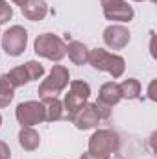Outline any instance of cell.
Instances as JSON below:
<instances>
[{"label":"cell","instance_id":"1","mask_svg":"<svg viewBox=\"0 0 157 159\" xmlns=\"http://www.w3.org/2000/svg\"><path fill=\"white\" fill-rule=\"evenodd\" d=\"M89 96H91V87L87 81H83V80L70 81V89L63 100V119L72 122L74 117L78 115V111L87 104Z\"/></svg>","mask_w":157,"mask_h":159},{"label":"cell","instance_id":"2","mask_svg":"<svg viewBox=\"0 0 157 159\" xmlns=\"http://www.w3.org/2000/svg\"><path fill=\"white\" fill-rule=\"evenodd\" d=\"M89 63L96 69V70H102V72H109L115 80H118L124 70H126V61L122 56L118 54H111L104 48H94V50H89Z\"/></svg>","mask_w":157,"mask_h":159},{"label":"cell","instance_id":"3","mask_svg":"<svg viewBox=\"0 0 157 159\" xmlns=\"http://www.w3.org/2000/svg\"><path fill=\"white\" fill-rule=\"evenodd\" d=\"M120 148V137L111 129H98L89 139V154L102 159H109Z\"/></svg>","mask_w":157,"mask_h":159},{"label":"cell","instance_id":"4","mask_svg":"<svg viewBox=\"0 0 157 159\" xmlns=\"http://www.w3.org/2000/svg\"><path fill=\"white\" fill-rule=\"evenodd\" d=\"M69 69L63 67V65H54L50 74L46 76V80H43V83L39 85V96L43 98H56L57 94H61L65 91V87L69 85Z\"/></svg>","mask_w":157,"mask_h":159},{"label":"cell","instance_id":"5","mask_svg":"<svg viewBox=\"0 0 157 159\" xmlns=\"http://www.w3.org/2000/svg\"><path fill=\"white\" fill-rule=\"evenodd\" d=\"M34 50L41 57H46L50 61L59 63L65 56H67V44L63 43L61 37L54 35V34H43L37 35V39L34 43Z\"/></svg>","mask_w":157,"mask_h":159},{"label":"cell","instance_id":"6","mask_svg":"<svg viewBox=\"0 0 157 159\" xmlns=\"http://www.w3.org/2000/svg\"><path fill=\"white\" fill-rule=\"evenodd\" d=\"M26 44H28V32L19 24L7 28L2 35V48L7 56H13V57L20 56L26 50Z\"/></svg>","mask_w":157,"mask_h":159},{"label":"cell","instance_id":"7","mask_svg":"<svg viewBox=\"0 0 157 159\" xmlns=\"http://www.w3.org/2000/svg\"><path fill=\"white\" fill-rule=\"evenodd\" d=\"M15 117L19 120V124L24 128H32L35 124H41L44 120V106L43 102H37V100H28V102H22L17 106L15 109Z\"/></svg>","mask_w":157,"mask_h":159},{"label":"cell","instance_id":"8","mask_svg":"<svg viewBox=\"0 0 157 159\" xmlns=\"http://www.w3.org/2000/svg\"><path fill=\"white\" fill-rule=\"evenodd\" d=\"M104 17L107 20H117V22H129L133 19V7L126 0H100Z\"/></svg>","mask_w":157,"mask_h":159},{"label":"cell","instance_id":"9","mask_svg":"<svg viewBox=\"0 0 157 159\" xmlns=\"http://www.w3.org/2000/svg\"><path fill=\"white\" fill-rule=\"evenodd\" d=\"M104 43L111 50H122L129 43V30L122 24H111L104 30Z\"/></svg>","mask_w":157,"mask_h":159},{"label":"cell","instance_id":"10","mask_svg":"<svg viewBox=\"0 0 157 159\" xmlns=\"http://www.w3.org/2000/svg\"><path fill=\"white\" fill-rule=\"evenodd\" d=\"M100 115H98V111H96V107H94V104H85L81 109L78 111V115L74 117V124H76V128L78 129H92V128H96L98 126V122H100Z\"/></svg>","mask_w":157,"mask_h":159},{"label":"cell","instance_id":"11","mask_svg":"<svg viewBox=\"0 0 157 159\" xmlns=\"http://www.w3.org/2000/svg\"><path fill=\"white\" fill-rule=\"evenodd\" d=\"M20 9H22V15L34 22L43 20L48 13V6L44 0H26L24 6H20Z\"/></svg>","mask_w":157,"mask_h":159},{"label":"cell","instance_id":"12","mask_svg":"<svg viewBox=\"0 0 157 159\" xmlns=\"http://www.w3.org/2000/svg\"><path fill=\"white\" fill-rule=\"evenodd\" d=\"M120 100H122V94H120L118 83H115V81H107V83H104V85L100 87L98 102H102V104L113 107V106H117Z\"/></svg>","mask_w":157,"mask_h":159},{"label":"cell","instance_id":"13","mask_svg":"<svg viewBox=\"0 0 157 159\" xmlns=\"http://www.w3.org/2000/svg\"><path fill=\"white\" fill-rule=\"evenodd\" d=\"M67 54L74 65H85L89 63V48L81 41H70L67 44Z\"/></svg>","mask_w":157,"mask_h":159},{"label":"cell","instance_id":"14","mask_svg":"<svg viewBox=\"0 0 157 159\" xmlns=\"http://www.w3.org/2000/svg\"><path fill=\"white\" fill-rule=\"evenodd\" d=\"M19 144H20L26 152H34V150H37L39 144H41L39 133H37L34 128L24 126V128L19 131Z\"/></svg>","mask_w":157,"mask_h":159},{"label":"cell","instance_id":"15","mask_svg":"<svg viewBox=\"0 0 157 159\" xmlns=\"http://www.w3.org/2000/svg\"><path fill=\"white\" fill-rule=\"evenodd\" d=\"M41 102L44 106V120L56 122V120L63 119V102L57 96L56 98H43Z\"/></svg>","mask_w":157,"mask_h":159},{"label":"cell","instance_id":"16","mask_svg":"<svg viewBox=\"0 0 157 159\" xmlns=\"http://www.w3.org/2000/svg\"><path fill=\"white\" fill-rule=\"evenodd\" d=\"M120 87V94L122 98H128V100H135V98H142L141 96V81L135 78H128L124 80L122 83H118Z\"/></svg>","mask_w":157,"mask_h":159},{"label":"cell","instance_id":"17","mask_svg":"<svg viewBox=\"0 0 157 159\" xmlns=\"http://www.w3.org/2000/svg\"><path fill=\"white\" fill-rule=\"evenodd\" d=\"M13 96H15V87L11 85V81L7 80L6 74H2L0 76V109L7 107L11 104Z\"/></svg>","mask_w":157,"mask_h":159},{"label":"cell","instance_id":"18","mask_svg":"<svg viewBox=\"0 0 157 159\" xmlns=\"http://www.w3.org/2000/svg\"><path fill=\"white\" fill-rule=\"evenodd\" d=\"M6 76H7V80H9V81H11V85H13V87H22L24 83H28V81H30V78H28V72H26V67H24V65L11 69Z\"/></svg>","mask_w":157,"mask_h":159},{"label":"cell","instance_id":"19","mask_svg":"<svg viewBox=\"0 0 157 159\" xmlns=\"http://www.w3.org/2000/svg\"><path fill=\"white\" fill-rule=\"evenodd\" d=\"M24 67H26V72H28L30 81H32V80H39L41 76L44 74V67H43L41 63H37V61H28Z\"/></svg>","mask_w":157,"mask_h":159},{"label":"cell","instance_id":"20","mask_svg":"<svg viewBox=\"0 0 157 159\" xmlns=\"http://www.w3.org/2000/svg\"><path fill=\"white\" fill-rule=\"evenodd\" d=\"M11 17H13V9H11V6H9L6 0H0V24L7 22Z\"/></svg>","mask_w":157,"mask_h":159},{"label":"cell","instance_id":"21","mask_svg":"<svg viewBox=\"0 0 157 159\" xmlns=\"http://www.w3.org/2000/svg\"><path fill=\"white\" fill-rule=\"evenodd\" d=\"M94 107H96L100 119H109V117H111V107H109V106H105V104H102V102L96 100V102H94Z\"/></svg>","mask_w":157,"mask_h":159},{"label":"cell","instance_id":"22","mask_svg":"<svg viewBox=\"0 0 157 159\" xmlns=\"http://www.w3.org/2000/svg\"><path fill=\"white\" fill-rule=\"evenodd\" d=\"M0 159H11V150L4 141H0Z\"/></svg>","mask_w":157,"mask_h":159},{"label":"cell","instance_id":"23","mask_svg":"<svg viewBox=\"0 0 157 159\" xmlns=\"http://www.w3.org/2000/svg\"><path fill=\"white\" fill-rule=\"evenodd\" d=\"M81 159H102V157H96V156H92V154H89V152H85V154L81 156Z\"/></svg>","mask_w":157,"mask_h":159},{"label":"cell","instance_id":"24","mask_svg":"<svg viewBox=\"0 0 157 159\" xmlns=\"http://www.w3.org/2000/svg\"><path fill=\"white\" fill-rule=\"evenodd\" d=\"M154 85H155V81H152V83H150V98H152V100H155V94H154Z\"/></svg>","mask_w":157,"mask_h":159},{"label":"cell","instance_id":"25","mask_svg":"<svg viewBox=\"0 0 157 159\" xmlns=\"http://www.w3.org/2000/svg\"><path fill=\"white\" fill-rule=\"evenodd\" d=\"M11 2H15L17 6H24V2H26V0H11Z\"/></svg>","mask_w":157,"mask_h":159},{"label":"cell","instance_id":"26","mask_svg":"<svg viewBox=\"0 0 157 159\" xmlns=\"http://www.w3.org/2000/svg\"><path fill=\"white\" fill-rule=\"evenodd\" d=\"M135 2H146V0H135ZM148 2H155V0H148Z\"/></svg>","mask_w":157,"mask_h":159},{"label":"cell","instance_id":"27","mask_svg":"<svg viewBox=\"0 0 157 159\" xmlns=\"http://www.w3.org/2000/svg\"><path fill=\"white\" fill-rule=\"evenodd\" d=\"M0 126H2V115H0Z\"/></svg>","mask_w":157,"mask_h":159}]
</instances>
